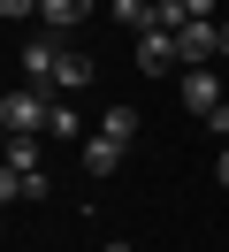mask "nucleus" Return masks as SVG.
I'll return each mask as SVG.
<instances>
[{"instance_id": "nucleus-1", "label": "nucleus", "mask_w": 229, "mask_h": 252, "mask_svg": "<svg viewBox=\"0 0 229 252\" xmlns=\"http://www.w3.org/2000/svg\"><path fill=\"white\" fill-rule=\"evenodd\" d=\"M46 145L38 138H8V160H0V199H46Z\"/></svg>"}, {"instance_id": "nucleus-2", "label": "nucleus", "mask_w": 229, "mask_h": 252, "mask_svg": "<svg viewBox=\"0 0 229 252\" xmlns=\"http://www.w3.org/2000/svg\"><path fill=\"white\" fill-rule=\"evenodd\" d=\"M0 123H8V138H46V123H54V92L15 84V92L0 99Z\"/></svg>"}, {"instance_id": "nucleus-3", "label": "nucleus", "mask_w": 229, "mask_h": 252, "mask_svg": "<svg viewBox=\"0 0 229 252\" xmlns=\"http://www.w3.org/2000/svg\"><path fill=\"white\" fill-rule=\"evenodd\" d=\"M176 46H183V69H214L229 54V31H222V16H206V23H183Z\"/></svg>"}, {"instance_id": "nucleus-4", "label": "nucleus", "mask_w": 229, "mask_h": 252, "mask_svg": "<svg viewBox=\"0 0 229 252\" xmlns=\"http://www.w3.org/2000/svg\"><path fill=\"white\" fill-rule=\"evenodd\" d=\"M183 107L206 123L214 107H229V77H222V69H183Z\"/></svg>"}, {"instance_id": "nucleus-5", "label": "nucleus", "mask_w": 229, "mask_h": 252, "mask_svg": "<svg viewBox=\"0 0 229 252\" xmlns=\"http://www.w3.org/2000/svg\"><path fill=\"white\" fill-rule=\"evenodd\" d=\"M161 69H183V46L168 23H153L145 38H137V77H161Z\"/></svg>"}, {"instance_id": "nucleus-6", "label": "nucleus", "mask_w": 229, "mask_h": 252, "mask_svg": "<svg viewBox=\"0 0 229 252\" xmlns=\"http://www.w3.org/2000/svg\"><path fill=\"white\" fill-rule=\"evenodd\" d=\"M92 77H99V62H92L84 46H69V38H61V62H54V84H46V92H54V99H69V92H84Z\"/></svg>"}, {"instance_id": "nucleus-7", "label": "nucleus", "mask_w": 229, "mask_h": 252, "mask_svg": "<svg viewBox=\"0 0 229 252\" xmlns=\"http://www.w3.org/2000/svg\"><path fill=\"white\" fill-rule=\"evenodd\" d=\"M54 62H61V38L38 31V38L23 46V84H38V92H46V84H54Z\"/></svg>"}, {"instance_id": "nucleus-8", "label": "nucleus", "mask_w": 229, "mask_h": 252, "mask_svg": "<svg viewBox=\"0 0 229 252\" xmlns=\"http://www.w3.org/2000/svg\"><path fill=\"white\" fill-rule=\"evenodd\" d=\"M92 8H99V0H38V23H46V31H54V38H69L76 23L92 16Z\"/></svg>"}, {"instance_id": "nucleus-9", "label": "nucleus", "mask_w": 229, "mask_h": 252, "mask_svg": "<svg viewBox=\"0 0 229 252\" xmlns=\"http://www.w3.org/2000/svg\"><path fill=\"white\" fill-rule=\"evenodd\" d=\"M107 16H115V23H122L130 38H145L153 23H161V8H145V0H107Z\"/></svg>"}, {"instance_id": "nucleus-10", "label": "nucleus", "mask_w": 229, "mask_h": 252, "mask_svg": "<svg viewBox=\"0 0 229 252\" xmlns=\"http://www.w3.org/2000/svg\"><path fill=\"white\" fill-rule=\"evenodd\" d=\"M115 168H122V145L92 130V138H84V176H115Z\"/></svg>"}, {"instance_id": "nucleus-11", "label": "nucleus", "mask_w": 229, "mask_h": 252, "mask_svg": "<svg viewBox=\"0 0 229 252\" xmlns=\"http://www.w3.org/2000/svg\"><path fill=\"white\" fill-rule=\"evenodd\" d=\"M99 138H115L122 153H130V145H137V115H130V107H107V123H99Z\"/></svg>"}, {"instance_id": "nucleus-12", "label": "nucleus", "mask_w": 229, "mask_h": 252, "mask_svg": "<svg viewBox=\"0 0 229 252\" xmlns=\"http://www.w3.org/2000/svg\"><path fill=\"white\" fill-rule=\"evenodd\" d=\"M76 130H84V123H76V107H69V99H54V123H46V138H76Z\"/></svg>"}, {"instance_id": "nucleus-13", "label": "nucleus", "mask_w": 229, "mask_h": 252, "mask_svg": "<svg viewBox=\"0 0 229 252\" xmlns=\"http://www.w3.org/2000/svg\"><path fill=\"white\" fill-rule=\"evenodd\" d=\"M0 16H8V23H23V16H38V0H0Z\"/></svg>"}, {"instance_id": "nucleus-14", "label": "nucleus", "mask_w": 229, "mask_h": 252, "mask_svg": "<svg viewBox=\"0 0 229 252\" xmlns=\"http://www.w3.org/2000/svg\"><path fill=\"white\" fill-rule=\"evenodd\" d=\"M214 184H229V145H222V153H214Z\"/></svg>"}, {"instance_id": "nucleus-15", "label": "nucleus", "mask_w": 229, "mask_h": 252, "mask_svg": "<svg viewBox=\"0 0 229 252\" xmlns=\"http://www.w3.org/2000/svg\"><path fill=\"white\" fill-rule=\"evenodd\" d=\"M145 8H161V16H168V8H176V0H145Z\"/></svg>"}, {"instance_id": "nucleus-16", "label": "nucleus", "mask_w": 229, "mask_h": 252, "mask_svg": "<svg viewBox=\"0 0 229 252\" xmlns=\"http://www.w3.org/2000/svg\"><path fill=\"white\" fill-rule=\"evenodd\" d=\"M99 252H130V245H99Z\"/></svg>"}, {"instance_id": "nucleus-17", "label": "nucleus", "mask_w": 229, "mask_h": 252, "mask_svg": "<svg viewBox=\"0 0 229 252\" xmlns=\"http://www.w3.org/2000/svg\"><path fill=\"white\" fill-rule=\"evenodd\" d=\"M222 31H229V23H222Z\"/></svg>"}]
</instances>
